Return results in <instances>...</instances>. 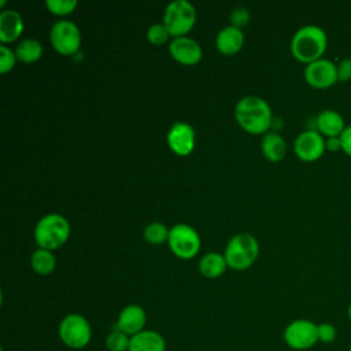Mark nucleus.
<instances>
[{
	"label": "nucleus",
	"instance_id": "obj_26",
	"mask_svg": "<svg viewBox=\"0 0 351 351\" xmlns=\"http://www.w3.org/2000/svg\"><path fill=\"white\" fill-rule=\"evenodd\" d=\"M170 33L167 32L166 26L163 23H154L147 30V40L152 45H163L170 38Z\"/></svg>",
	"mask_w": 351,
	"mask_h": 351
},
{
	"label": "nucleus",
	"instance_id": "obj_10",
	"mask_svg": "<svg viewBox=\"0 0 351 351\" xmlns=\"http://www.w3.org/2000/svg\"><path fill=\"white\" fill-rule=\"evenodd\" d=\"M303 77L307 85L318 90L329 89L339 81L336 63L326 58H321L315 62L306 64L303 70Z\"/></svg>",
	"mask_w": 351,
	"mask_h": 351
},
{
	"label": "nucleus",
	"instance_id": "obj_21",
	"mask_svg": "<svg viewBox=\"0 0 351 351\" xmlns=\"http://www.w3.org/2000/svg\"><path fill=\"white\" fill-rule=\"evenodd\" d=\"M30 266L38 276H48L56 267V258L52 251L37 248L30 256Z\"/></svg>",
	"mask_w": 351,
	"mask_h": 351
},
{
	"label": "nucleus",
	"instance_id": "obj_12",
	"mask_svg": "<svg viewBox=\"0 0 351 351\" xmlns=\"http://www.w3.org/2000/svg\"><path fill=\"white\" fill-rule=\"evenodd\" d=\"M169 148L178 156H188L195 149L196 133L195 129L186 122H176L166 136Z\"/></svg>",
	"mask_w": 351,
	"mask_h": 351
},
{
	"label": "nucleus",
	"instance_id": "obj_24",
	"mask_svg": "<svg viewBox=\"0 0 351 351\" xmlns=\"http://www.w3.org/2000/svg\"><path fill=\"white\" fill-rule=\"evenodd\" d=\"M104 346L107 351H129L130 336L112 328V330L104 339Z\"/></svg>",
	"mask_w": 351,
	"mask_h": 351
},
{
	"label": "nucleus",
	"instance_id": "obj_3",
	"mask_svg": "<svg viewBox=\"0 0 351 351\" xmlns=\"http://www.w3.org/2000/svg\"><path fill=\"white\" fill-rule=\"evenodd\" d=\"M70 223L62 214H47L38 219L36 223L33 236L38 248L53 251L63 244L70 237Z\"/></svg>",
	"mask_w": 351,
	"mask_h": 351
},
{
	"label": "nucleus",
	"instance_id": "obj_20",
	"mask_svg": "<svg viewBox=\"0 0 351 351\" xmlns=\"http://www.w3.org/2000/svg\"><path fill=\"white\" fill-rule=\"evenodd\" d=\"M228 267L223 254L219 252H207L199 261V271L206 278H218L221 277Z\"/></svg>",
	"mask_w": 351,
	"mask_h": 351
},
{
	"label": "nucleus",
	"instance_id": "obj_16",
	"mask_svg": "<svg viewBox=\"0 0 351 351\" xmlns=\"http://www.w3.org/2000/svg\"><path fill=\"white\" fill-rule=\"evenodd\" d=\"M25 23L22 15L16 10H3L0 14V41L3 44L16 41L22 32Z\"/></svg>",
	"mask_w": 351,
	"mask_h": 351
},
{
	"label": "nucleus",
	"instance_id": "obj_18",
	"mask_svg": "<svg viewBox=\"0 0 351 351\" xmlns=\"http://www.w3.org/2000/svg\"><path fill=\"white\" fill-rule=\"evenodd\" d=\"M129 351H166V340L158 330L144 329L130 337Z\"/></svg>",
	"mask_w": 351,
	"mask_h": 351
},
{
	"label": "nucleus",
	"instance_id": "obj_11",
	"mask_svg": "<svg viewBox=\"0 0 351 351\" xmlns=\"http://www.w3.org/2000/svg\"><path fill=\"white\" fill-rule=\"evenodd\" d=\"M293 152L303 162H315L326 152L325 137L314 129H307L296 136Z\"/></svg>",
	"mask_w": 351,
	"mask_h": 351
},
{
	"label": "nucleus",
	"instance_id": "obj_36",
	"mask_svg": "<svg viewBox=\"0 0 351 351\" xmlns=\"http://www.w3.org/2000/svg\"><path fill=\"white\" fill-rule=\"evenodd\" d=\"M64 351H71V350H64Z\"/></svg>",
	"mask_w": 351,
	"mask_h": 351
},
{
	"label": "nucleus",
	"instance_id": "obj_27",
	"mask_svg": "<svg viewBox=\"0 0 351 351\" xmlns=\"http://www.w3.org/2000/svg\"><path fill=\"white\" fill-rule=\"evenodd\" d=\"M16 60L18 59H16L15 51H12L5 44H1L0 45V73L5 74V73L11 71L15 67Z\"/></svg>",
	"mask_w": 351,
	"mask_h": 351
},
{
	"label": "nucleus",
	"instance_id": "obj_2",
	"mask_svg": "<svg viewBox=\"0 0 351 351\" xmlns=\"http://www.w3.org/2000/svg\"><path fill=\"white\" fill-rule=\"evenodd\" d=\"M289 49L298 62L308 64L324 58L328 49V34L318 25H304L293 33Z\"/></svg>",
	"mask_w": 351,
	"mask_h": 351
},
{
	"label": "nucleus",
	"instance_id": "obj_29",
	"mask_svg": "<svg viewBox=\"0 0 351 351\" xmlns=\"http://www.w3.org/2000/svg\"><path fill=\"white\" fill-rule=\"evenodd\" d=\"M230 25L237 27V29H243L244 26L248 25L250 22V18H251V14L248 11V8L240 5V7H236L232 12H230Z\"/></svg>",
	"mask_w": 351,
	"mask_h": 351
},
{
	"label": "nucleus",
	"instance_id": "obj_30",
	"mask_svg": "<svg viewBox=\"0 0 351 351\" xmlns=\"http://www.w3.org/2000/svg\"><path fill=\"white\" fill-rule=\"evenodd\" d=\"M337 78L340 82L351 81V58H343L336 63Z\"/></svg>",
	"mask_w": 351,
	"mask_h": 351
},
{
	"label": "nucleus",
	"instance_id": "obj_1",
	"mask_svg": "<svg viewBox=\"0 0 351 351\" xmlns=\"http://www.w3.org/2000/svg\"><path fill=\"white\" fill-rule=\"evenodd\" d=\"M237 125L250 134L267 133L273 123V112L269 103L259 96H244L234 107Z\"/></svg>",
	"mask_w": 351,
	"mask_h": 351
},
{
	"label": "nucleus",
	"instance_id": "obj_8",
	"mask_svg": "<svg viewBox=\"0 0 351 351\" xmlns=\"http://www.w3.org/2000/svg\"><path fill=\"white\" fill-rule=\"evenodd\" d=\"M167 244L177 258L192 259L200 251L202 241L195 228L186 223H177L170 228Z\"/></svg>",
	"mask_w": 351,
	"mask_h": 351
},
{
	"label": "nucleus",
	"instance_id": "obj_35",
	"mask_svg": "<svg viewBox=\"0 0 351 351\" xmlns=\"http://www.w3.org/2000/svg\"><path fill=\"white\" fill-rule=\"evenodd\" d=\"M347 351H351V343H350V346H348V348H347Z\"/></svg>",
	"mask_w": 351,
	"mask_h": 351
},
{
	"label": "nucleus",
	"instance_id": "obj_14",
	"mask_svg": "<svg viewBox=\"0 0 351 351\" xmlns=\"http://www.w3.org/2000/svg\"><path fill=\"white\" fill-rule=\"evenodd\" d=\"M145 324H147L145 310L140 304L132 303V304L125 306L119 311L117 321L114 324V329H118L132 337V336L137 335L138 332L144 330Z\"/></svg>",
	"mask_w": 351,
	"mask_h": 351
},
{
	"label": "nucleus",
	"instance_id": "obj_7",
	"mask_svg": "<svg viewBox=\"0 0 351 351\" xmlns=\"http://www.w3.org/2000/svg\"><path fill=\"white\" fill-rule=\"evenodd\" d=\"M284 343L295 351H307L318 343V324L307 318L291 321L282 333Z\"/></svg>",
	"mask_w": 351,
	"mask_h": 351
},
{
	"label": "nucleus",
	"instance_id": "obj_19",
	"mask_svg": "<svg viewBox=\"0 0 351 351\" xmlns=\"http://www.w3.org/2000/svg\"><path fill=\"white\" fill-rule=\"evenodd\" d=\"M261 149L263 156L270 162H280L287 155V141L277 132H267L263 134Z\"/></svg>",
	"mask_w": 351,
	"mask_h": 351
},
{
	"label": "nucleus",
	"instance_id": "obj_25",
	"mask_svg": "<svg viewBox=\"0 0 351 351\" xmlns=\"http://www.w3.org/2000/svg\"><path fill=\"white\" fill-rule=\"evenodd\" d=\"M45 5L52 15L66 16L75 10L78 3L77 0H47Z\"/></svg>",
	"mask_w": 351,
	"mask_h": 351
},
{
	"label": "nucleus",
	"instance_id": "obj_23",
	"mask_svg": "<svg viewBox=\"0 0 351 351\" xmlns=\"http://www.w3.org/2000/svg\"><path fill=\"white\" fill-rule=\"evenodd\" d=\"M144 239L149 243V244H154V245H159V244H163L165 241H167L169 239V233H170V229L162 223V222H151L148 223L145 228H144Z\"/></svg>",
	"mask_w": 351,
	"mask_h": 351
},
{
	"label": "nucleus",
	"instance_id": "obj_32",
	"mask_svg": "<svg viewBox=\"0 0 351 351\" xmlns=\"http://www.w3.org/2000/svg\"><path fill=\"white\" fill-rule=\"evenodd\" d=\"M325 147H326V151H330V152L341 151L340 137H328V138H325Z\"/></svg>",
	"mask_w": 351,
	"mask_h": 351
},
{
	"label": "nucleus",
	"instance_id": "obj_9",
	"mask_svg": "<svg viewBox=\"0 0 351 351\" xmlns=\"http://www.w3.org/2000/svg\"><path fill=\"white\" fill-rule=\"evenodd\" d=\"M49 40L52 48L58 53L71 56L78 52L82 37L80 27L74 22L69 19H60L52 25L49 32Z\"/></svg>",
	"mask_w": 351,
	"mask_h": 351
},
{
	"label": "nucleus",
	"instance_id": "obj_17",
	"mask_svg": "<svg viewBox=\"0 0 351 351\" xmlns=\"http://www.w3.org/2000/svg\"><path fill=\"white\" fill-rule=\"evenodd\" d=\"M244 45V33L241 29H237L232 25L221 29L215 37L217 49L225 55H236Z\"/></svg>",
	"mask_w": 351,
	"mask_h": 351
},
{
	"label": "nucleus",
	"instance_id": "obj_6",
	"mask_svg": "<svg viewBox=\"0 0 351 351\" xmlns=\"http://www.w3.org/2000/svg\"><path fill=\"white\" fill-rule=\"evenodd\" d=\"M197 12L188 0H174L167 4L163 14V25L173 38L186 36L195 26Z\"/></svg>",
	"mask_w": 351,
	"mask_h": 351
},
{
	"label": "nucleus",
	"instance_id": "obj_5",
	"mask_svg": "<svg viewBox=\"0 0 351 351\" xmlns=\"http://www.w3.org/2000/svg\"><path fill=\"white\" fill-rule=\"evenodd\" d=\"M58 335L67 350L80 351L89 346L92 340V326L85 315L70 313L60 319Z\"/></svg>",
	"mask_w": 351,
	"mask_h": 351
},
{
	"label": "nucleus",
	"instance_id": "obj_31",
	"mask_svg": "<svg viewBox=\"0 0 351 351\" xmlns=\"http://www.w3.org/2000/svg\"><path fill=\"white\" fill-rule=\"evenodd\" d=\"M340 141H341V151L351 158V123L347 125L343 133L340 134Z\"/></svg>",
	"mask_w": 351,
	"mask_h": 351
},
{
	"label": "nucleus",
	"instance_id": "obj_28",
	"mask_svg": "<svg viewBox=\"0 0 351 351\" xmlns=\"http://www.w3.org/2000/svg\"><path fill=\"white\" fill-rule=\"evenodd\" d=\"M337 337V329L330 322H321L318 324V343L330 344Z\"/></svg>",
	"mask_w": 351,
	"mask_h": 351
},
{
	"label": "nucleus",
	"instance_id": "obj_4",
	"mask_svg": "<svg viewBox=\"0 0 351 351\" xmlns=\"http://www.w3.org/2000/svg\"><path fill=\"white\" fill-rule=\"evenodd\" d=\"M259 255L258 240L251 233H237L226 244L223 256L228 267L233 270H245L251 267Z\"/></svg>",
	"mask_w": 351,
	"mask_h": 351
},
{
	"label": "nucleus",
	"instance_id": "obj_22",
	"mask_svg": "<svg viewBox=\"0 0 351 351\" xmlns=\"http://www.w3.org/2000/svg\"><path fill=\"white\" fill-rule=\"evenodd\" d=\"M43 45L36 38H26L15 48L16 59L22 63H34L43 56Z\"/></svg>",
	"mask_w": 351,
	"mask_h": 351
},
{
	"label": "nucleus",
	"instance_id": "obj_33",
	"mask_svg": "<svg viewBox=\"0 0 351 351\" xmlns=\"http://www.w3.org/2000/svg\"><path fill=\"white\" fill-rule=\"evenodd\" d=\"M347 317H348V319H350V322H351V302H350L348 306H347Z\"/></svg>",
	"mask_w": 351,
	"mask_h": 351
},
{
	"label": "nucleus",
	"instance_id": "obj_34",
	"mask_svg": "<svg viewBox=\"0 0 351 351\" xmlns=\"http://www.w3.org/2000/svg\"><path fill=\"white\" fill-rule=\"evenodd\" d=\"M4 5H5V1H4V0H1V1H0V7H1V8H3V7H4Z\"/></svg>",
	"mask_w": 351,
	"mask_h": 351
},
{
	"label": "nucleus",
	"instance_id": "obj_15",
	"mask_svg": "<svg viewBox=\"0 0 351 351\" xmlns=\"http://www.w3.org/2000/svg\"><path fill=\"white\" fill-rule=\"evenodd\" d=\"M346 126L347 125L343 115L332 108L322 110L315 118V130L319 132L325 138L340 137Z\"/></svg>",
	"mask_w": 351,
	"mask_h": 351
},
{
	"label": "nucleus",
	"instance_id": "obj_13",
	"mask_svg": "<svg viewBox=\"0 0 351 351\" xmlns=\"http://www.w3.org/2000/svg\"><path fill=\"white\" fill-rule=\"evenodd\" d=\"M169 53L177 63L184 66L197 64L203 58L202 45L188 36L173 38L169 44Z\"/></svg>",
	"mask_w": 351,
	"mask_h": 351
}]
</instances>
